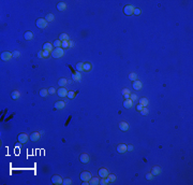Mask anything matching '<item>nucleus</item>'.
<instances>
[{
  "mask_svg": "<svg viewBox=\"0 0 193 185\" xmlns=\"http://www.w3.org/2000/svg\"><path fill=\"white\" fill-rule=\"evenodd\" d=\"M52 56L54 58H61L64 55V48L62 47H55L53 51L51 52Z\"/></svg>",
  "mask_w": 193,
  "mask_h": 185,
  "instance_id": "obj_1",
  "label": "nucleus"
},
{
  "mask_svg": "<svg viewBox=\"0 0 193 185\" xmlns=\"http://www.w3.org/2000/svg\"><path fill=\"white\" fill-rule=\"evenodd\" d=\"M134 9H135L134 5H132V4H128V5H126L125 8H123V12H125V14H126L127 16H131V15H133Z\"/></svg>",
  "mask_w": 193,
  "mask_h": 185,
  "instance_id": "obj_2",
  "label": "nucleus"
},
{
  "mask_svg": "<svg viewBox=\"0 0 193 185\" xmlns=\"http://www.w3.org/2000/svg\"><path fill=\"white\" fill-rule=\"evenodd\" d=\"M36 25L40 29H44V28L47 27V22L45 20V18H38L36 22Z\"/></svg>",
  "mask_w": 193,
  "mask_h": 185,
  "instance_id": "obj_3",
  "label": "nucleus"
},
{
  "mask_svg": "<svg viewBox=\"0 0 193 185\" xmlns=\"http://www.w3.org/2000/svg\"><path fill=\"white\" fill-rule=\"evenodd\" d=\"M62 182H63V179H62L60 175L55 174V175H53V177H52V183H53V184L60 185V184H62Z\"/></svg>",
  "mask_w": 193,
  "mask_h": 185,
  "instance_id": "obj_4",
  "label": "nucleus"
},
{
  "mask_svg": "<svg viewBox=\"0 0 193 185\" xmlns=\"http://www.w3.org/2000/svg\"><path fill=\"white\" fill-rule=\"evenodd\" d=\"M11 58H13V54L11 52H2L1 53V59L3 61H9Z\"/></svg>",
  "mask_w": 193,
  "mask_h": 185,
  "instance_id": "obj_5",
  "label": "nucleus"
},
{
  "mask_svg": "<svg viewBox=\"0 0 193 185\" xmlns=\"http://www.w3.org/2000/svg\"><path fill=\"white\" fill-rule=\"evenodd\" d=\"M79 177H81L82 181H89L92 177V175H91V173L89 172V171H84V172L81 173Z\"/></svg>",
  "mask_w": 193,
  "mask_h": 185,
  "instance_id": "obj_6",
  "label": "nucleus"
},
{
  "mask_svg": "<svg viewBox=\"0 0 193 185\" xmlns=\"http://www.w3.org/2000/svg\"><path fill=\"white\" fill-rule=\"evenodd\" d=\"M79 161L83 162V164H88L90 161V156L86 153H83V154L79 155Z\"/></svg>",
  "mask_w": 193,
  "mask_h": 185,
  "instance_id": "obj_7",
  "label": "nucleus"
},
{
  "mask_svg": "<svg viewBox=\"0 0 193 185\" xmlns=\"http://www.w3.org/2000/svg\"><path fill=\"white\" fill-rule=\"evenodd\" d=\"M28 138H29L28 134H24V132H23V134H19L17 136L18 142H19V143H23V144L28 141Z\"/></svg>",
  "mask_w": 193,
  "mask_h": 185,
  "instance_id": "obj_8",
  "label": "nucleus"
},
{
  "mask_svg": "<svg viewBox=\"0 0 193 185\" xmlns=\"http://www.w3.org/2000/svg\"><path fill=\"white\" fill-rule=\"evenodd\" d=\"M40 138H41V134L40 132H38V131H34V132H32V134H29V139H30L31 141H33V142L39 141Z\"/></svg>",
  "mask_w": 193,
  "mask_h": 185,
  "instance_id": "obj_9",
  "label": "nucleus"
},
{
  "mask_svg": "<svg viewBox=\"0 0 193 185\" xmlns=\"http://www.w3.org/2000/svg\"><path fill=\"white\" fill-rule=\"evenodd\" d=\"M57 95H58L60 98L67 97V96H68V91H67L66 87H60V88L57 91Z\"/></svg>",
  "mask_w": 193,
  "mask_h": 185,
  "instance_id": "obj_10",
  "label": "nucleus"
},
{
  "mask_svg": "<svg viewBox=\"0 0 193 185\" xmlns=\"http://www.w3.org/2000/svg\"><path fill=\"white\" fill-rule=\"evenodd\" d=\"M117 152L119 153V154H123V153L127 152V144H125V143H120V144H118V146H117Z\"/></svg>",
  "mask_w": 193,
  "mask_h": 185,
  "instance_id": "obj_11",
  "label": "nucleus"
},
{
  "mask_svg": "<svg viewBox=\"0 0 193 185\" xmlns=\"http://www.w3.org/2000/svg\"><path fill=\"white\" fill-rule=\"evenodd\" d=\"M151 174L155 177V175H159V174H161V172H162V170H161V168L159 167V166H153L152 167V169H151Z\"/></svg>",
  "mask_w": 193,
  "mask_h": 185,
  "instance_id": "obj_12",
  "label": "nucleus"
},
{
  "mask_svg": "<svg viewBox=\"0 0 193 185\" xmlns=\"http://www.w3.org/2000/svg\"><path fill=\"white\" fill-rule=\"evenodd\" d=\"M108 170L106 169V168H101V169L99 170V177H107V175H108Z\"/></svg>",
  "mask_w": 193,
  "mask_h": 185,
  "instance_id": "obj_13",
  "label": "nucleus"
},
{
  "mask_svg": "<svg viewBox=\"0 0 193 185\" xmlns=\"http://www.w3.org/2000/svg\"><path fill=\"white\" fill-rule=\"evenodd\" d=\"M55 106L56 110H62L64 106H66V102L62 101V100H61V101H57V102H55V106Z\"/></svg>",
  "mask_w": 193,
  "mask_h": 185,
  "instance_id": "obj_14",
  "label": "nucleus"
},
{
  "mask_svg": "<svg viewBox=\"0 0 193 185\" xmlns=\"http://www.w3.org/2000/svg\"><path fill=\"white\" fill-rule=\"evenodd\" d=\"M67 9V3L63 2V1H60V2L57 3V10L60 11V12H62V11H64Z\"/></svg>",
  "mask_w": 193,
  "mask_h": 185,
  "instance_id": "obj_15",
  "label": "nucleus"
},
{
  "mask_svg": "<svg viewBox=\"0 0 193 185\" xmlns=\"http://www.w3.org/2000/svg\"><path fill=\"white\" fill-rule=\"evenodd\" d=\"M119 129L121 130V131H127V130L129 129V124L126 122H120L119 123Z\"/></svg>",
  "mask_w": 193,
  "mask_h": 185,
  "instance_id": "obj_16",
  "label": "nucleus"
},
{
  "mask_svg": "<svg viewBox=\"0 0 193 185\" xmlns=\"http://www.w3.org/2000/svg\"><path fill=\"white\" fill-rule=\"evenodd\" d=\"M142 87H143V84L141 81H137L136 80V81L133 82V88L135 91H140V89H142Z\"/></svg>",
  "mask_w": 193,
  "mask_h": 185,
  "instance_id": "obj_17",
  "label": "nucleus"
},
{
  "mask_svg": "<svg viewBox=\"0 0 193 185\" xmlns=\"http://www.w3.org/2000/svg\"><path fill=\"white\" fill-rule=\"evenodd\" d=\"M54 50L53 47V44L49 43V42H46V43L43 44V51H48V52H52Z\"/></svg>",
  "mask_w": 193,
  "mask_h": 185,
  "instance_id": "obj_18",
  "label": "nucleus"
},
{
  "mask_svg": "<svg viewBox=\"0 0 193 185\" xmlns=\"http://www.w3.org/2000/svg\"><path fill=\"white\" fill-rule=\"evenodd\" d=\"M133 106V101L131 99H126L125 101H123V106H125L126 109H131Z\"/></svg>",
  "mask_w": 193,
  "mask_h": 185,
  "instance_id": "obj_19",
  "label": "nucleus"
},
{
  "mask_svg": "<svg viewBox=\"0 0 193 185\" xmlns=\"http://www.w3.org/2000/svg\"><path fill=\"white\" fill-rule=\"evenodd\" d=\"M24 38H25V40H27V41H29V40H32V38H33V33H32V31H26L25 33H24Z\"/></svg>",
  "mask_w": 193,
  "mask_h": 185,
  "instance_id": "obj_20",
  "label": "nucleus"
},
{
  "mask_svg": "<svg viewBox=\"0 0 193 185\" xmlns=\"http://www.w3.org/2000/svg\"><path fill=\"white\" fill-rule=\"evenodd\" d=\"M67 84H68V80L64 79V78H61V79L58 80V85L60 87H64Z\"/></svg>",
  "mask_w": 193,
  "mask_h": 185,
  "instance_id": "obj_21",
  "label": "nucleus"
},
{
  "mask_svg": "<svg viewBox=\"0 0 193 185\" xmlns=\"http://www.w3.org/2000/svg\"><path fill=\"white\" fill-rule=\"evenodd\" d=\"M98 184H100V179H98V177H91L89 180V185H98Z\"/></svg>",
  "mask_w": 193,
  "mask_h": 185,
  "instance_id": "obj_22",
  "label": "nucleus"
},
{
  "mask_svg": "<svg viewBox=\"0 0 193 185\" xmlns=\"http://www.w3.org/2000/svg\"><path fill=\"white\" fill-rule=\"evenodd\" d=\"M11 97H12V99L16 100V99H18L20 97V93L18 91H13L12 93H11Z\"/></svg>",
  "mask_w": 193,
  "mask_h": 185,
  "instance_id": "obj_23",
  "label": "nucleus"
},
{
  "mask_svg": "<svg viewBox=\"0 0 193 185\" xmlns=\"http://www.w3.org/2000/svg\"><path fill=\"white\" fill-rule=\"evenodd\" d=\"M76 70H77V72H82V71H84V63H76Z\"/></svg>",
  "mask_w": 193,
  "mask_h": 185,
  "instance_id": "obj_24",
  "label": "nucleus"
},
{
  "mask_svg": "<svg viewBox=\"0 0 193 185\" xmlns=\"http://www.w3.org/2000/svg\"><path fill=\"white\" fill-rule=\"evenodd\" d=\"M72 79H73V81H81V80H82L81 72H76V73H74L73 75H72Z\"/></svg>",
  "mask_w": 193,
  "mask_h": 185,
  "instance_id": "obj_25",
  "label": "nucleus"
},
{
  "mask_svg": "<svg viewBox=\"0 0 193 185\" xmlns=\"http://www.w3.org/2000/svg\"><path fill=\"white\" fill-rule=\"evenodd\" d=\"M54 20H55V15H54V14H52V13H48L47 15L45 16V20L47 22V23H49V22H53Z\"/></svg>",
  "mask_w": 193,
  "mask_h": 185,
  "instance_id": "obj_26",
  "label": "nucleus"
},
{
  "mask_svg": "<svg viewBox=\"0 0 193 185\" xmlns=\"http://www.w3.org/2000/svg\"><path fill=\"white\" fill-rule=\"evenodd\" d=\"M59 40L60 41H70V37L67 33H61L59 35Z\"/></svg>",
  "mask_w": 193,
  "mask_h": 185,
  "instance_id": "obj_27",
  "label": "nucleus"
},
{
  "mask_svg": "<svg viewBox=\"0 0 193 185\" xmlns=\"http://www.w3.org/2000/svg\"><path fill=\"white\" fill-rule=\"evenodd\" d=\"M39 94H40V96L41 97H47L48 95V89H46V88H42L40 91H39Z\"/></svg>",
  "mask_w": 193,
  "mask_h": 185,
  "instance_id": "obj_28",
  "label": "nucleus"
},
{
  "mask_svg": "<svg viewBox=\"0 0 193 185\" xmlns=\"http://www.w3.org/2000/svg\"><path fill=\"white\" fill-rule=\"evenodd\" d=\"M92 69V65L90 63H84V71H87V72H89V71Z\"/></svg>",
  "mask_w": 193,
  "mask_h": 185,
  "instance_id": "obj_29",
  "label": "nucleus"
},
{
  "mask_svg": "<svg viewBox=\"0 0 193 185\" xmlns=\"http://www.w3.org/2000/svg\"><path fill=\"white\" fill-rule=\"evenodd\" d=\"M140 103L142 104L144 108H145V106H148V99L145 98V97H143V98L140 99Z\"/></svg>",
  "mask_w": 193,
  "mask_h": 185,
  "instance_id": "obj_30",
  "label": "nucleus"
},
{
  "mask_svg": "<svg viewBox=\"0 0 193 185\" xmlns=\"http://www.w3.org/2000/svg\"><path fill=\"white\" fill-rule=\"evenodd\" d=\"M129 80L130 81H136L137 80V74L136 73H134V72H132V73H130L129 74Z\"/></svg>",
  "mask_w": 193,
  "mask_h": 185,
  "instance_id": "obj_31",
  "label": "nucleus"
},
{
  "mask_svg": "<svg viewBox=\"0 0 193 185\" xmlns=\"http://www.w3.org/2000/svg\"><path fill=\"white\" fill-rule=\"evenodd\" d=\"M108 183H111V182H109V180L107 177H101V180H100V184L101 185H106Z\"/></svg>",
  "mask_w": 193,
  "mask_h": 185,
  "instance_id": "obj_32",
  "label": "nucleus"
},
{
  "mask_svg": "<svg viewBox=\"0 0 193 185\" xmlns=\"http://www.w3.org/2000/svg\"><path fill=\"white\" fill-rule=\"evenodd\" d=\"M62 184H64V185H70V184H72V179H71V177H66V179H63V182H62Z\"/></svg>",
  "mask_w": 193,
  "mask_h": 185,
  "instance_id": "obj_33",
  "label": "nucleus"
},
{
  "mask_svg": "<svg viewBox=\"0 0 193 185\" xmlns=\"http://www.w3.org/2000/svg\"><path fill=\"white\" fill-rule=\"evenodd\" d=\"M107 179L109 180V182H115L117 177H116V175L115 174H108L107 175Z\"/></svg>",
  "mask_w": 193,
  "mask_h": 185,
  "instance_id": "obj_34",
  "label": "nucleus"
},
{
  "mask_svg": "<svg viewBox=\"0 0 193 185\" xmlns=\"http://www.w3.org/2000/svg\"><path fill=\"white\" fill-rule=\"evenodd\" d=\"M68 98H70V99H73V98H75V91H68Z\"/></svg>",
  "mask_w": 193,
  "mask_h": 185,
  "instance_id": "obj_35",
  "label": "nucleus"
},
{
  "mask_svg": "<svg viewBox=\"0 0 193 185\" xmlns=\"http://www.w3.org/2000/svg\"><path fill=\"white\" fill-rule=\"evenodd\" d=\"M61 42L60 40H55L54 41V47H61Z\"/></svg>",
  "mask_w": 193,
  "mask_h": 185,
  "instance_id": "obj_36",
  "label": "nucleus"
},
{
  "mask_svg": "<svg viewBox=\"0 0 193 185\" xmlns=\"http://www.w3.org/2000/svg\"><path fill=\"white\" fill-rule=\"evenodd\" d=\"M148 113H149V111H148L147 106H145V108H143V110H142V111H141V114H142V115H147Z\"/></svg>",
  "mask_w": 193,
  "mask_h": 185,
  "instance_id": "obj_37",
  "label": "nucleus"
},
{
  "mask_svg": "<svg viewBox=\"0 0 193 185\" xmlns=\"http://www.w3.org/2000/svg\"><path fill=\"white\" fill-rule=\"evenodd\" d=\"M48 89V94L49 95H54L55 93H57V91L55 89V87H49V88H47Z\"/></svg>",
  "mask_w": 193,
  "mask_h": 185,
  "instance_id": "obj_38",
  "label": "nucleus"
},
{
  "mask_svg": "<svg viewBox=\"0 0 193 185\" xmlns=\"http://www.w3.org/2000/svg\"><path fill=\"white\" fill-rule=\"evenodd\" d=\"M62 43H61V47L62 48H67L69 47V41H61Z\"/></svg>",
  "mask_w": 193,
  "mask_h": 185,
  "instance_id": "obj_39",
  "label": "nucleus"
},
{
  "mask_svg": "<svg viewBox=\"0 0 193 185\" xmlns=\"http://www.w3.org/2000/svg\"><path fill=\"white\" fill-rule=\"evenodd\" d=\"M42 51H43V50H42ZM49 55H51V52L43 51V58H47V57H49Z\"/></svg>",
  "mask_w": 193,
  "mask_h": 185,
  "instance_id": "obj_40",
  "label": "nucleus"
},
{
  "mask_svg": "<svg viewBox=\"0 0 193 185\" xmlns=\"http://www.w3.org/2000/svg\"><path fill=\"white\" fill-rule=\"evenodd\" d=\"M141 13H142V11H141V9H137V8H135V9H134V12H133V15H140Z\"/></svg>",
  "mask_w": 193,
  "mask_h": 185,
  "instance_id": "obj_41",
  "label": "nucleus"
},
{
  "mask_svg": "<svg viewBox=\"0 0 193 185\" xmlns=\"http://www.w3.org/2000/svg\"><path fill=\"white\" fill-rule=\"evenodd\" d=\"M145 177H146V179H147V180H153V175L152 174H151V172H149V173H147V174H146V175H145Z\"/></svg>",
  "mask_w": 193,
  "mask_h": 185,
  "instance_id": "obj_42",
  "label": "nucleus"
},
{
  "mask_svg": "<svg viewBox=\"0 0 193 185\" xmlns=\"http://www.w3.org/2000/svg\"><path fill=\"white\" fill-rule=\"evenodd\" d=\"M130 99H131L132 101H136V100H137V96L135 94H130Z\"/></svg>",
  "mask_w": 193,
  "mask_h": 185,
  "instance_id": "obj_43",
  "label": "nucleus"
},
{
  "mask_svg": "<svg viewBox=\"0 0 193 185\" xmlns=\"http://www.w3.org/2000/svg\"><path fill=\"white\" fill-rule=\"evenodd\" d=\"M12 54H13V57H14V58H17V57H19L20 56V53L18 51H14Z\"/></svg>",
  "mask_w": 193,
  "mask_h": 185,
  "instance_id": "obj_44",
  "label": "nucleus"
},
{
  "mask_svg": "<svg viewBox=\"0 0 193 185\" xmlns=\"http://www.w3.org/2000/svg\"><path fill=\"white\" fill-rule=\"evenodd\" d=\"M143 108H144V106H143L141 103H138V104H137V106H136V110H137V111H138V112H141V111H142V110H143Z\"/></svg>",
  "mask_w": 193,
  "mask_h": 185,
  "instance_id": "obj_45",
  "label": "nucleus"
},
{
  "mask_svg": "<svg viewBox=\"0 0 193 185\" xmlns=\"http://www.w3.org/2000/svg\"><path fill=\"white\" fill-rule=\"evenodd\" d=\"M122 94H123V95L131 94V91H130V89H128V88H123V89H122Z\"/></svg>",
  "mask_w": 193,
  "mask_h": 185,
  "instance_id": "obj_46",
  "label": "nucleus"
},
{
  "mask_svg": "<svg viewBox=\"0 0 193 185\" xmlns=\"http://www.w3.org/2000/svg\"><path fill=\"white\" fill-rule=\"evenodd\" d=\"M133 149H134V147H133V145H131V144L127 145V151H129V152H132Z\"/></svg>",
  "mask_w": 193,
  "mask_h": 185,
  "instance_id": "obj_47",
  "label": "nucleus"
},
{
  "mask_svg": "<svg viewBox=\"0 0 193 185\" xmlns=\"http://www.w3.org/2000/svg\"><path fill=\"white\" fill-rule=\"evenodd\" d=\"M38 57L39 58H41V59H43V51H40L38 53Z\"/></svg>",
  "mask_w": 193,
  "mask_h": 185,
  "instance_id": "obj_48",
  "label": "nucleus"
},
{
  "mask_svg": "<svg viewBox=\"0 0 193 185\" xmlns=\"http://www.w3.org/2000/svg\"><path fill=\"white\" fill-rule=\"evenodd\" d=\"M69 46H70V47H73L74 46V41H72V40L69 41Z\"/></svg>",
  "mask_w": 193,
  "mask_h": 185,
  "instance_id": "obj_49",
  "label": "nucleus"
},
{
  "mask_svg": "<svg viewBox=\"0 0 193 185\" xmlns=\"http://www.w3.org/2000/svg\"><path fill=\"white\" fill-rule=\"evenodd\" d=\"M123 96H125L126 99H130V94H126V95H123Z\"/></svg>",
  "mask_w": 193,
  "mask_h": 185,
  "instance_id": "obj_50",
  "label": "nucleus"
}]
</instances>
